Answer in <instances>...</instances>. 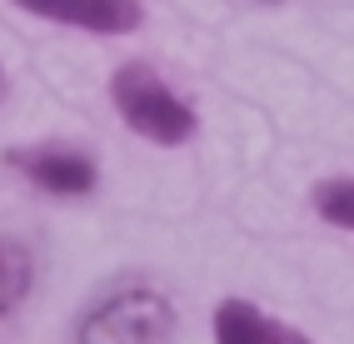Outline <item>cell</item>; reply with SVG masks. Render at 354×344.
<instances>
[{
    "label": "cell",
    "mask_w": 354,
    "mask_h": 344,
    "mask_svg": "<svg viewBox=\"0 0 354 344\" xmlns=\"http://www.w3.org/2000/svg\"><path fill=\"white\" fill-rule=\"evenodd\" d=\"M180 329L175 300L150 285L110 289L75 319V344H170Z\"/></svg>",
    "instance_id": "6da1fadb"
},
{
    "label": "cell",
    "mask_w": 354,
    "mask_h": 344,
    "mask_svg": "<svg viewBox=\"0 0 354 344\" xmlns=\"http://www.w3.org/2000/svg\"><path fill=\"white\" fill-rule=\"evenodd\" d=\"M110 100H115V115L150 145H190L200 130L195 105L180 100L150 65H120L110 75Z\"/></svg>",
    "instance_id": "7a4b0ae2"
},
{
    "label": "cell",
    "mask_w": 354,
    "mask_h": 344,
    "mask_svg": "<svg viewBox=\"0 0 354 344\" xmlns=\"http://www.w3.org/2000/svg\"><path fill=\"white\" fill-rule=\"evenodd\" d=\"M6 165L15 175H26L35 190L55 195V200H85L90 190L100 185L95 175V160L70 150V145H20L6 155Z\"/></svg>",
    "instance_id": "3957f363"
},
{
    "label": "cell",
    "mask_w": 354,
    "mask_h": 344,
    "mask_svg": "<svg viewBox=\"0 0 354 344\" xmlns=\"http://www.w3.org/2000/svg\"><path fill=\"white\" fill-rule=\"evenodd\" d=\"M26 15L55 20L70 30H90V35H130L145 20L140 0H15Z\"/></svg>",
    "instance_id": "277c9868"
},
{
    "label": "cell",
    "mask_w": 354,
    "mask_h": 344,
    "mask_svg": "<svg viewBox=\"0 0 354 344\" xmlns=\"http://www.w3.org/2000/svg\"><path fill=\"white\" fill-rule=\"evenodd\" d=\"M215 344H315L304 329L279 325L250 300H220L215 309Z\"/></svg>",
    "instance_id": "5b68a950"
},
{
    "label": "cell",
    "mask_w": 354,
    "mask_h": 344,
    "mask_svg": "<svg viewBox=\"0 0 354 344\" xmlns=\"http://www.w3.org/2000/svg\"><path fill=\"white\" fill-rule=\"evenodd\" d=\"M35 285V260L26 245L15 240H0V319H6L10 309H20V300L30 294Z\"/></svg>",
    "instance_id": "8992f818"
},
{
    "label": "cell",
    "mask_w": 354,
    "mask_h": 344,
    "mask_svg": "<svg viewBox=\"0 0 354 344\" xmlns=\"http://www.w3.org/2000/svg\"><path fill=\"white\" fill-rule=\"evenodd\" d=\"M310 204H315V215H319L324 224L349 229V235H354V180H349V175L319 180V185L310 190Z\"/></svg>",
    "instance_id": "52a82bcc"
},
{
    "label": "cell",
    "mask_w": 354,
    "mask_h": 344,
    "mask_svg": "<svg viewBox=\"0 0 354 344\" xmlns=\"http://www.w3.org/2000/svg\"><path fill=\"white\" fill-rule=\"evenodd\" d=\"M0 100H6V65H0Z\"/></svg>",
    "instance_id": "ba28073f"
},
{
    "label": "cell",
    "mask_w": 354,
    "mask_h": 344,
    "mask_svg": "<svg viewBox=\"0 0 354 344\" xmlns=\"http://www.w3.org/2000/svg\"><path fill=\"white\" fill-rule=\"evenodd\" d=\"M270 6H274V0H270Z\"/></svg>",
    "instance_id": "9c48e42d"
}]
</instances>
